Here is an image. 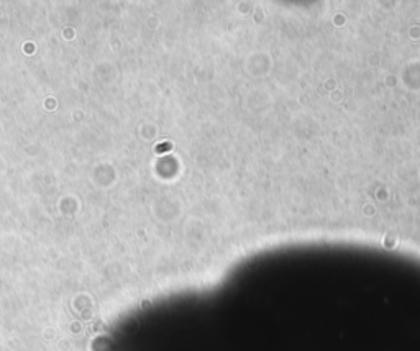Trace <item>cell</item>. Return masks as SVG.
I'll return each instance as SVG.
<instances>
[{"label":"cell","mask_w":420,"mask_h":351,"mask_svg":"<svg viewBox=\"0 0 420 351\" xmlns=\"http://www.w3.org/2000/svg\"><path fill=\"white\" fill-rule=\"evenodd\" d=\"M168 150H171V144L169 143H163V144H160V146H156V153H164V151H168Z\"/></svg>","instance_id":"1"}]
</instances>
